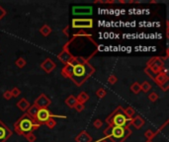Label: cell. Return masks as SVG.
I'll list each match as a JSON object with an SVG mask.
<instances>
[{"label": "cell", "mask_w": 169, "mask_h": 142, "mask_svg": "<svg viewBox=\"0 0 169 142\" xmlns=\"http://www.w3.org/2000/svg\"><path fill=\"white\" fill-rule=\"evenodd\" d=\"M64 103L67 107H69L70 109H74L75 105L77 104V101H76V97H74V96H69L68 98L65 99V101H64Z\"/></svg>", "instance_id": "ac0fdd59"}, {"label": "cell", "mask_w": 169, "mask_h": 142, "mask_svg": "<svg viewBox=\"0 0 169 142\" xmlns=\"http://www.w3.org/2000/svg\"><path fill=\"white\" fill-rule=\"evenodd\" d=\"M101 142H108V141L105 140V139H102V140H101Z\"/></svg>", "instance_id": "f35d334b"}, {"label": "cell", "mask_w": 169, "mask_h": 142, "mask_svg": "<svg viewBox=\"0 0 169 142\" xmlns=\"http://www.w3.org/2000/svg\"><path fill=\"white\" fill-rule=\"evenodd\" d=\"M95 73V68L92 66L89 62H85L82 64H77L73 66L72 74L69 79L76 85L77 87H80L91 77Z\"/></svg>", "instance_id": "6da1fadb"}, {"label": "cell", "mask_w": 169, "mask_h": 142, "mask_svg": "<svg viewBox=\"0 0 169 142\" xmlns=\"http://www.w3.org/2000/svg\"><path fill=\"white\" fill-rule=\"evenodd\" d=\"M106 95H107V92L103 89V88H100V89H98L96 91V96H97V98H99V99L104 98Z\"/></svg>", "instance_id": "f1b7e54d"}, {"label": "cell", "mask_w": 169, "mask_h": 142, "mask_svg": "<svg viewBox=\"0 0 169 142\" xmlns=\"http://www.w3.org/2000/svg\"><path fill=\"white\" fill-rule=\"evenodd\" d=\"M75 141L76 142H92L93 138L86 130H82V131L75 137Z\"/></svg>", "instance_id": "4fadbf2b"}, {"label": "cell", "mask_w": 169, "mask_h": 142, "mask_svg": "<svg viewBox=\"0 0 169 142\" xmlns=\"http://www.w3.org/2000/svg\"><path fill=\"white\" fill-rule=\"evenodd\" d=\"M15 63H16V66H17V67L23 68V67H25V65L27 64V62H26V60H25L23 57H19V58L16 60Z\"/></svg>", "instance_id": "484cf974"}, {"label": "cell", "mask_w": 169, "mask_h": 142, "mask_svg": "<svg viewBox=\"0 0 169 142\" xmlns=\"http://www.w3.org/2000/svg\"><path fill=\"white\" fill-rule=\"evenodd\" d=\"M34 104H35L39 109H47V107L50 106V104H52V101L47 97L46 94H41L35 100V103Z\"/></svg>", "instance_id": "9c48e42d"}, {"label": "cell", "mask_w": 169, "mask_h": 142, "mask_svg": "<svg viewBox=\"0 0 169 142\" xmlns=\"http://www.w3.org/2000/svg\"><path fill=\"white\" fill-rule=\"evenodd\" d=\"M148 99L150 102H156L157 100H158V94L155 93V92H151L150 94L148 95Z\"/></svg>", "instance_id": "f546056e"}, {"label": "cell", "mask_w": 169, "mask_h": 142, "mask_svg": "<svg viewBox=\"0 0 169 142\" xmlns=\"http://www.w3.org/2000/svg\"><path fill=\"white\" fill-rule=\"evenodd\" d=\"M129 121L131 120L126 116L124 108L121 106H118L106 118V123L108 126H127Z\"/></svg>", "instance_id": "3957f363"}, {"label": "cell", "mask_w": 169, "mask_h": 142, "mask_svg": "<svg viewBox=\"0 0 169 142\" xmlns=\"http://www.w3.org/2000/svg\"><path fill=\"white\" fill-rule=\"evenodd\" d=\"M11 92V95H12V97L14 98H17V97H19V95L21 94V91L19 88H17V87H14L12 90L10 91Z\"/></svg>", "instance_id": "4dcf8cb0"}, {"label": "cell", "mask_w": 169, "mask_h": 142, "mask_svg": "<svg viewBox=\"0 0 169 142\" xmlns=\"http://www.w3.org/2000/svg\"><path fill=\"white\" fill-rule=\"evenodd\" d=\"M145 142H153L152 140H147V141H145Z\"/></svg>", "instance_id": "ab89813d"}, {"label": "cell", "mask_w": 169, "mask_h": 142, "mask_svg": "<svg viewBox=\"0 0 169 142\" xmlns=\"http://www.w3.org/2000/svg\"><path fill=\"white\" fill-rule=\"evenodd\" d=\"M16 106H17V108H18L19 110H21L22 112H27L28 109L30 108L31 105H30L29 102L26 100V99L22 98L20 101L17 102V103H16Z\"/></svg>", "instance_id": "2e32d148"}, {"label": "cell", "mask_w": 169, "mask_h": 142, "mask_svg": "<svg viewBox=\"0 0 169 142\" xmlns=\"http://www.w3.org/2000/svg\"><path fill=\"white\" fill-rule=\"evenodd\" d=\"M88 99H89V95L87 94L86 92H81L79 93L77 95V97H76V101H77V103H80V104H83L85 102L88 101Z\"/></svg>", "instance_id": "d6986e66"}, {"label": "cell", "mask_w": 169, "mask_h": 142, "mask_svg": "<svg viewBox=\"0 0 169 142\" xmlns=\"http://www.w3.org/2000/svg\"><path fill=\"white\" fill-rule=\"evenodd\" d=\"M72 69H73V67L70 64L67 63L64 65V67L61 69V75H63V77L70 78V76L72 74Z\"/></svg>", "instance_id": "e0dca14e"}, {"label": "cell", "mask_w": 169, "mask_h": 142, "mask_svg": "<svg viewBox=\"0 0 169 142\" xmlns=\"http://www.w3.org/2000/svg\"><path fill=\"white\" fill-rule=\"evenodd\" d=\"M93 126H94L95 128H101L103 126V121L99 120V118H97V120H95L93 121Z\"/></svg>", "instance_id": "d6a6232c"}, {"label": "cell", "mask_w": 169, "mask_h": 142, "mask_svg": "<svg viewBox=\"0 0 169 142\" xmlns=\"http://www.w3.org/2000/svg\"><path fill=\"white\" fill-rule=\"evenodd\" d=\"M145 120H143L140 115H136L134 118H132L131 121H129V124H132V126L137 129H140L143 126H145Z\"/></svg>", "instance_id": "5bb4252c"}, {"label": "cell", "mask_w": 169, "mask_h": 142, "mask_svg": "<svg viewBox=\"0 0 169 142\" xmlns=\"http://www.w3.org/2000/svg\"><path fill=\"white\" fill-rule=\"evenodd\" d=\"M71 27L73 29H91L93 28V20L90 18H75L72 20Z\"/></svg>", "instance_id": "8992f818"}, {"label": "cell", "mask_w": 169, "mask_h": 142, "mask_svg": "<svg viewBox=\"0 0 169 142\" xmlns=\"http://www.w3.org/2000/svg\"><path fill=\"white\" fill-rule=\"evenodd\" d=\"M71 58H72L71 53L68 52V49H67L65 47H63V50H61V52L58 53V60H60V62H63L64 65H65V64L68 63Z\"/></svg>", "instance_id": "8fae6325"}, {"label": "cell", "mask_w": 169, "mask_h": 142, "mask_svg": "<svg viewBox=\"0 0 169 142\" xmlns=\"http://www.w3.org/2000/svg\"><path fill=\"white\" fill-rule=\"evenodd\" d=\"M131 91L133 92L134 94H139L140 91V83H137V82H134V83L132 84V86H131Z\"/></svg>", "instance_id": "d4e9b609"}, {"label": "cell", "mask_w": 169, "mask_h": 142, "mask_svg": "<svg viewBox=\"0 0 169 142\" xmlns=\"http://www.w3.org/2000/svg\"><path fill=\"white\" fill-rule=\"evenodd\" d=\"M153 80H154V82H155V83L160 87L162 84H164L165 82L169 81V77H168V75L166 74V73L161 72V73H159V74H157V75L154 76Z\"/></svg>", "instance_id": "9a60e30c"}, {"label": "cell", "mask_w": 169, "mask_h": 142, "mask_svg": "<svg viewBox=\"0 0 169 142\" xmlns=\"http://www.w3.org/2000/svg\"><path fill=\"white\" fill-rule=\"evenodd\" d=\"M117 81H118L117 76H115V75H110L109 76V78H108V83L109 84L114 85L115 83H117Z\"/></svg>", "instance_id": "836d02e7"}, {"label": "cell", "mask_w": 169, "mask_h": 142, "mask_svg": "<svg viewBox=\"0 0 169 142\" xmlns=\"http://www.w3.org/2000/svg\"><path fill=\"white\" fill-rule=\"evenodd\" d=\"M6 15V11H5L3 8H2L1 6H0V20H1L3 17Z\"/></svg>", "instance_id": "8d00e7d4"}, {"label": "cell", "mask_w": 169, "mask_h": 142, "mask_svg": "<svg viewBox=\"0 0 169 142\" xmlns=\"http://www.w3.org/2000/svg\"><path fill=\"white\" fill-rule=\"evenodd\" d=\"M124 113H125L126 116L129 120H132L133 116L134 115V113H136V110H134L133 107H128L127 109H124Z\"/></svg>", "instance_id": "7402d4cb"}, {"label": "cell", "mask_w": 169, "mask_h": 142, "mask_svg": "<svg viewBox=\"0 0 169 142\" xmlns=\"http://www.w3.org/2000/svg\"><path fill=\"white\" fill-rule=\"evenodd\" d=\"M160 89L161 90H163L164 92H166L168 89H169V81H167V82H165L164 84H162L161 86H160Z\"/></svg>", "instance_id": "d590c367"}, {"label": "cell", "mask_w": 169, "mask_h": 142, "mask_svg": "<svg viewBox=\"0 0 169 142\" xmlns=\"http://www.w3.org/2000/svg\"><path fill=\"white\" fill-rule=\"evenodd\" d=\"M93 12V8L91 6H73L72 14L75 16H88Z\"/></svg>", "instance_id": "ba28073f"}, {"label": "cell", "mask_w": 169, "mask_h": 142, "mask_svg": "<svg viewBox=\"0 0 169 142\" xmlns=\"http://www.w3.org/2000/svg\"><path fill=\"white\" fill-rule=\"evenodd\" d=\"M127 126H112L110 134L107 136L112 142H125L127 138H129L133 133L132 129Z\"/></svg>", "instance_id": "277c9868"}, {"label": "cell", "mask_w": 169, "mask_h": 142, "mask_svg": "<svg viewBox=\"0 0 169 142\" xmlns=\"http://www.w3.org/2000/svg\"><path fill=\"white\" fill-rule=\"evenodd\" d=\"M156 134H157L156 131L153 132L152 130H150V129H147L145 132V138L147 139V140H152V139L156 136Z\"/></svg>", "instance_id": "cb8c5ba5"}, {"label": "cell", "mask_w": 169, "mask_h": 142, "mask_svg": "<svg viewBox=\"0 0 169 142\" xmlns=\"http://www.w3.org/2000/svg\"><path fill=\"white\" fill-rule=\"evenodd\" d=\"M56 67V64L55 61L52 60L50 58H46L45 60L41 63V68L43 69L46 73H50L53 69Z\"/></svg>", "instance_id": "7c38bea8"}, {"label": "cell", "mask_w": 169, "mask_h": 142, "mask_svg": "<svg viewBox=\"0 0 169 142\" xmlns=\"http://www.w3.org/2000/svg\"><path fill=\"white\" fill-rule=\"evenodd\" d=\"M52 28H50L49 25H47V24H45L43 27L40 29V33H41V35L42 36H44V37H47V36H50V33H52Z\"/></svg>", "instance_id": "44dd1931"}, {"label": "cell", "mask_w": 169, "mask_h": 142, "mask_svg": "<svg viewBox=\"0 0 169 142\" xmlns=\"http://www.w3.org/2000/svg\"><path fill=\"white\" fill-rule=\"evenodd\" d=\"M151 88H152V86H151V84L148 81H145L143 83L140 84V90L145 93H148L151 90Z\"/></svg>", "instance_id": "603a6c76"}, {"label": "cell", "mask_w": 169, "mask_h": 142, "mask_svg": "<svg viewBox=\"0 0 169 142\" xmlns=\"http://www.w3.org/2000/svg\"><path fill=\"white\" fill-rule=\"evenodd\" d=\"M3 98L5 99V100H10V99L12 98V95H11V92L9 90L5 91V92L3 93Z\"/></svg>", "instance_id": "e575fe53"}, {"label": "cell", "mask_w": 169, "mask_h": 142, "mask_svg": "<svg viewBox=\"0 0 169 142\" xmlns=\"http://www.w3.org/2000/svg\"><path fill=\"white\" fill-rule=\"evenodd\" d=\"M53 116H55V115H52L50 110L39 109L35 120L42 126V124H45V123H46L47 120H49L50 118H53Z\"/></svg>", "instance_id": "52a82bcc"}, {"label": "cell", "mask_w": 169, "mask_h": 142, "mask_svg": "<svg viewBox=\"0 0 169 142\" xmlns=\"http://www.w3.org/2000/svg\"><path fill=\"white\" fill-rule=\"evenodd\" d=\"M45 124L49 127L50 129H53L55 128V126H56V123H55V120H53V118H50L49 120H47L46 123H45Z\"/></svg>", "instance_id": "83f0119b"}, {"label": "cell", "mask_w": 169, "mask_h": 142, "mask_svg": "<svg viewBox=\"0 0 169 142\" xmlns=\"http://www.w3.org/2000/svg\"><path fill=\"white\" fill-rule=\"evenodd\" d=\"M63 34H64V35H65L66 37L69 36V34H68V26H66V28H64V29H63Z\"/></svg>", "instance_id": "74e56055"}, {"label": "cell", "mask_w": 169, "mask_h": 142, "mask_svg": "<svg viewBox=\"0 0 169 142\" xmlns=\"http://www.w3.org/2000/svg\"><path fill=\"white\" fill-rule=\"evenodd\" d=\"M25 138L27 139V141L28 142H35L37 140V137H36V135L34 134L33 132H29V133H27V134H25Z\"/></svg>", "instance_id": "4316f807"}, {"label": "cell", "mask_w": 169, "mask_h": 142, "mask_svg": "<svg viewBox=\"0 0 169 142\" xmlns=\"http://www.w3.org/2000/svg\"><path fill=\"white\" fill-rule=\"evenodd\" d=\"M38 110H39V108L37 107L35 104H33V105H31L30 108L28 109L27 113L31 116V118H36V115H37V113H38Z\"/></svg>", "instance_id": "ffe728a7"}, {"label": "cell", "mask_w": 169, "mask_h": 142, "mask_svg": "<svg viewBox=\"0 0 169 142\" xmlns=\"http://www.w3.org/2000/svg\"><path fill=\"white\" fill-rule=\"evenodd\" d=\"M40 126L41 124L35 118H31L27 113L21 115L14 123L15 132L19 135H25L29 132H33L40 128Z\"/></svg>", "instance_id": "7a4b0ae2"}, {"label": "cell", "mask_w": 169, "mask_h": 142, "mask_svg": "<svg viewBox=\"0 0 169 142\" xmlns=\"http://www.w3.org/2000/svg\"><path fill=\"white\" fill-rule=\"evenodd\" d=\"M163 68H164V61L161 57H151L146 63L145 73L153 79L154 76L162 72Z\"/></svg>", "instance_id": "5b68a950"}, {"label": "cell", "mask_w": 169, "mask_h": 142, "mask_svg": "<svg viewBox=\"0 0 169 142\" xmlns=\"http://www.w3.org/2000/svg\"><path fill=\"white\" fill-rule=\"evenodd\" d=\"M12 135V131L9 129L3 121L0 120V142H6Z\"/></svg>", "instance_id": "30bf717a"}, {"label": "cell", "mask_w": 169, "mask_h": 142, "mask_svg": "<svg viewBox=\"0 0 169 142\" xmlns=\"http://www.w3.org/2000/svg\"><path fill=\"white\" fill-rule=\"evenodd\" d=\"M74 109H75V110H76L77 113H81V112H83V110H85V107H84V105H83V104L77 103L76 105H75Z\"/></svg>", "instance_id": "1f68e13d"}]
</instances>
